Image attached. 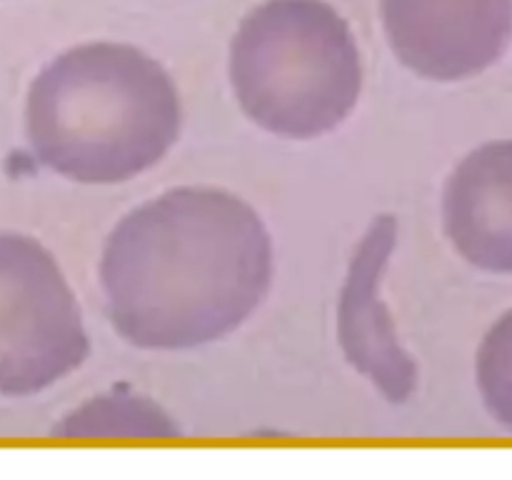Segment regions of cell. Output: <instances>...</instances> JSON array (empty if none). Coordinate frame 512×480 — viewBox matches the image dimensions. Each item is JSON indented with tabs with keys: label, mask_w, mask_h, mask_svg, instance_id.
Listing matches in <instances>:
<instances>
[{
	"label": "cell",
	"mask_w": 512,
	"mask_h": 480,
	"mask_svg": "<svg viewBox=\"0 0 512 480\" xmlns=\"http://www.w3.org/2000/svg\"><path fill=\"white\" fill-rule=\"evenodd\" d=\"M273 238L243 198L173 188L110 230L100 283L110 325L145 350H188L238 330L268 295Z\"/></svg>",
	"instance_id": "cell-1"
},
{
	"label": "cell",
	"mask_w": 512,
	"mask_h": 480,
	"mask_svg": "<svg viewBox=\"0 0 512 480\" xmlns=\"http://www.w3.org/2000/svg\"><path fill=\"white\" fill-rule=\"evenodd\" d=\"M183 128L168 70L128 43H85L50 60L25 100L43 168L85 185L125 183L165 158Z\"/></svg>",
	"instance_id": "cell-2"
},
{
	"label": "cell",
	"mask_w": 512,
	"mask_h": 480,
	"mask_svg": "<svg viewBox=\"0 0 512 480\" xmlns=\"http://www.w3.org/2000/svg\"><path fill=\"white\" fill-rule=\"evenodd\" d=\"M230 83L255 125L310 140L355 110L363 58L348 20L325 0H265L235 30Z\"/></svg>",
	"instance_id": "cell-3"
},
{
	"label": "cell",
	"mask_w": 512,
	"mask_h": 480,
	"mask_svg": "<svg viewBox=\"0 0 512 480\" xmlns=\"http://www.w3.org/2000/svg\"><path fill=\"white\" fill-rule=\"evenodd\" d=\"M90 353L80 305L55 255L23 233H0V395L50 388Z\"/></svg>",
	"instance_id": "cell-4"
},
{
	"label": "cell",
	"mask_w": 512,
	"mask_h": 480,
	"mask_svg": "<svg viewBox=\"0 0 512 480\" xmlns=\"http://www.w3.org/2000/svg\"><path fill=\"white\" fill-rule=\"evenodd\" d=\"M395 58L438 83L473 78L512 40V0H380Z\"/></svg>",
	"instance_id": "cell-5"
},
{
	"label": "cell",
	"mask_w": 512,
	"mask_h": 480,
	"mask_svg": "<svg viewBox=\"0 0 512 480\" xmlns=\"http://www.w3.org/2000/svg\"><path fill=\"white\" fill-rule=\"evenodd\" d=\"M398 243V220L378 215L360 238L338 300V340L345 360L368 375L388 403H408L418 365L400 345L395 323L380 298L383 270Z\"/></svg>",
	"instance_id": "cell-6"
},
{
	"label": "cell",
	"mask_w": 512,
	"mask_h": 480,
	"mask_svg": "<svg viewBox=\"0 0 512 480\" xmlns=\"http://www.w3.org/2000/svg\"><path fill=\"white\" fill-rule=\"evenodd\" d=\"M453 248L485 273H512V138L465 155L443 190Z\"/></svg>",
	"instance_id": "cell-7"
},
{
	"label": "cell",
	"mask_w": 512,
	"mask_h": 480,
	"mask_svg": "<svg viewBox=\"0 0 512 480\" xmlns=\"http://www.w3.org/2000/svg\"><path fill=\"white\" fill-rule=\"evenodd\" d=\"M53 435L75 440L175 438L180 435V428L155 400L118 388L65 415Z\"/></svg>",
	"instance_id": "cell-8"
},
{
	"label": "cell",
	"mask_w": 512,
	"mask_h": 480,
	"mask_svg": "<svg viewBox=\"0 0 512 480\" xmlns=\"http://www.w3.org/2000/svg\"><path fill=\"white\" fill-rule=\"evenodd\" d=\"M475 378L488 413L512 433V308L485 333L475 358Z\"/></svg>",
	"instance_id": "cell-9"
}]
</instances>
